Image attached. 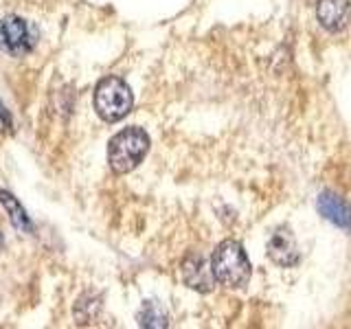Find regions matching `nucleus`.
Segmentation results:
<instances>
[{"label":"nucleus","mask_w":351,"mask_h":329,"mask_svg":"<svg viewBox=\"0 0 351 329\" xmlns=\"http://www.w3.org/2000/svg\"><path fill=\"white\" fill-rule=\"evenodd\" d=\"M149 151V136L141 127H125L110 138L108 145V162L114 173H130L136 169Z\"/></svg>","instance_id":"nucleus-1"},{"label":"nucleus","mask_w":351,"mask_h":329,"mask_svg":"<svg viewBox=\"0 0 351 329\" xmlns=\"http://www.w3.org/2000/svg\"><path fill=\"white\" fill-rule=\"evenodd\" d=\"M211 270L217 283L233 290L244 288L250 279V261L239 241L226 239L222 244H217L211 257Z\"/></svg>","instance_id":"nucleus-2"},{"label":"nucleus","mask_w":351,"mask_h":329,"mask_svg":"<svg viewBox=\"0 0 351 329\" xmlns=\"http://www.w3.org/2000/svg\"><path fill=\"white\" fill-rule=\"evenodd\" d=\"M134 95L121 77L108 75L95 88V110L106 123H117L132 112Z\"/></svg>","instance_id":"nucleus-3"},{"label":"nucleus","mask_w":351,"mask_h":329,"mask_svg":"<svg viewBox=\"0 0 351 329\" xmlns=\"http://www.w3.org/2000/svg\"><path fill=\"white\" fill-rule=\"evenodd\" d=\"M33 44H36V33L25 18L7 16L0 20V51L22 58L33 49Z\"/></svg>","instance_id":"nucleus-4"},{"label":"nucleus","mask_w":351,"mask_h":329,"mask_svg":"<svg viewBox=\"0 0 351 329\" xmlns=\"http://www.w3.org/2000/svg\"><path fill=\"white\" fill-rule=\"evenodd\" d=\"M268 257L281 268H290L299 261V246L288 226H279L268 239Z\"/></svg>","instance_id":"nucleus-5"},{"label":"nucleus","mask_w":351,"mask_h":329,"mask_svg":"<svg viewBox=\"0 0 351 329\" xmlns=\"http://www.w3.org/2000/svg\"><path fill=\"white\" fill-rule=\"evenodd\" d=\"M316 18L327 31H343L351 22V0H318Z\"/></svg>","instance_id":"nucleus-6"},{"label":"nucleus","mask_w":351,"mask_h":329,"mask_svg":"<svg viewBox=\"0 0 351 329\" xmlns=\"http://www.w3.org/2000/svg\"><path fill=\"white\" fill-rule=\"evenodd\" d=\"M182 277H184V283L197 292H211L215 285L213 270L206 263V259H202L200 255H191L184 259Z\"/></svg>","instance_id":"nucleus-7"},{"label":"nucleus","mask_w":351,"mask_h":329,"mask_svg":"<svg viewBox=\"0 0 351 329\" xmlns=\"http://www.w3.org/2000/svg\"><path fill=\"white\" fill-rule=\"evenodd\" d=\"M318 211L323 217H327L329 222H334L340 228L351 230V206L343 200L340 195L325 191L318 197Z\"/></svg>","instance_id":"nucleus-8"},{"label":"nucleus","mask_w":351,"mask_h":329,"mask_svg":"<svg viewBox=\"0 0 351 329\" xmlns=\"http://www.w3.org/2000/svg\"><path fill=\"white\" fill-rule=\"evenodd\" d=\"M0 204L5 206V211L9 213V219H11V224H14L18 230H31V219L25 211V206H22L14 195H11L9 191H3L0 189Z\"/></svg>","instance_id":"nucleus-9"},{"label":"nucleus","mask_w":351,"mask_h":329,"mask_svg":"<svg viewBox=\"0 0 351 329\" xmlns=\"http://www.w3.org/2000/svg\"><path fill=\"white\" fill-rule=\"evenodd\" d=\"M138 323L143 327H165L167 325V314L156 301H147L138 312Z\"/></svg>","instance_id":"nucleus-10"},{"label":"nucleus","mask_w":351,"mask_h":329,"mask_svg":"<svg viewBox=\"0 0 351 329\" xmlns=\"http://www.w3.org/2000/svg\"><path fill=\"white\" fill-rule=\"evenodd\" d=\"M0 132H11V114L3 103H0Z\"/></svg>","instance_id":"nucleus-11"},{"label":"nucleus","mask_w":351,"mask_h":329,"mask_svg":"<svg viewBox=\"0 0 351 329\" xmlns=\"http://www.w3.org/2000/svg\"><path fill=\"white\" fill-rule=\"evenodd\" d=\"M3 244H5V239H3V233H0V250H3Z\"/></svg>","instance_id":"nucleus-12"}]
</instances>
